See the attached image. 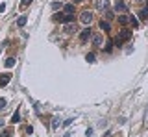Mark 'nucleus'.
<instances>
[{"label":"nucleus","instance_id":"obj_1","mask_svg":"<svg viewBox=\"0 0 148 137\" xmlns=\"http://www.w3.org/2000/svg\"><path fill=\"white\" fill-rule=\"evenodd\" d=\"M54 19L67 24V22H74V15H69V13H58V15H56Z\"/></svg>","mask_w":148,"mask_h":137},{"label":"nucleus","instance_id":"obj_2","mask_svg":"<svg viewBox=\"0 0 148 137\" xmlns=\"http://www.w3.org/2000/svg\"><path fill=\"white\" fill-rule=\"evenodd\" d=\"M80 21H82L85 26H89L91 22H92V13H91V11H87V10H85V11H82V13H80Z\"/></svg>","mask_w":148,"mask_h":137},{"label":"nucleus","instance_id":"obj_3","mask_svg":"<svg viewBox=\"0 0 148 137\" xmlns=\"http://www.w3.org/2000/svg\"><path fill=\"white\" fill-rule=\"evenodd\" d=\"M130 37H132V32H130V30H122V32H120V35H119L117 39H115V43H117V45H120L122 41H128Z\"/></svg>","mask_w":148,"mask_h":137},{"label":"nucleus","instance_id":"obj_4","mask_svg":"<svg viewBox=\"0 0 148 137\" xmlns=\"http://www.w3.org/2000/svg\"><path fill=\"white\" fill-rule=\"evenodd\" d=\"M95 8L100 11H106L109 8V0H95Z\"/></svg>","mask_w":148,"mask_h":137},{"label":"nucleus","instance_id":"obj_5","mask_svg":"<svg viewBox=\"0 0 148 137\" xmlns=\"http://www.w3.org/2000/svg\"><path fill=\"white\" fill-rule=\"evenodd\" d=\"M128 6L124 0H115V11H126Z\"/></svg>","mask_w":148,"mask_h":137},{"label":"nucleus","instance_id":"obj_6","mask_svg":"<svg viewBox=\"0 0 148 137\" xmlns=\"http://www.w3.org/2000/svg\"><path fill=\"white\" fill-rule=\"evenodd\" d=\"M91 35H92V34H91V30H89V28H85V30H83V32H82V34H80V39L83 41V43H85V41H87V39H89V37H91Z\"/></svg>","mask_w":148,"mask_h":137},{"label":"nucleus","instance_id":"obj_7","mask_svg":"<svg viewBox=\"0 0 148 137\" xmlns=\"http://www.w3.org/2000/svg\"><path fill=\"white\" fill-rule=\"evenodd\" d=\"M91 37H92L95 47H102V35H100V34H95V35H91Z\"/></svg>","mask_w":148,"mask_h":137},{"label":"nucleus","instance_id":"obj_8","mask_svg":"<svg viewBox=\"0 0 148 137\" xmlns=\"http://www.w3.org/2000/svg\"><path fill=\"white\" fill-rule=\"evenodd\" d=\"M74 32H76V26H74L72 22H67V24H65V34H74Z\"/></svg>","mask_w":148,"mask_h":137},{"label":"nucleus","instance_id":"obj_9","mask_svg":"<svg viewBox=\"0 0 148 137\" xmlns=\"http://www.w3.org/2000/svg\"><path fill=\"white\" fill-rule=\"evenodd\" d=\"M63 11L69 13V15H74V4H65V6H63Z\"/></svg>","mask_w":148,"mask_h":137},{"label":"nucleus","instance_id":"obj_10","mask_svg":"<svg viewBox=\"0 0 148 137\" xmlns=\"http://www.w3.org/2000/svg\"><path fill=\"white\" fill-rule=\"evenodd\" d=\"M100 30H104V32H109V30H111V26H109V22H108V21H104V19H102V21H100Z\"/></svg>","mask_w":148,"mask_h":137},{"label":"nucleus","instance_id":"obj_11","mask_svg":"<svg viewBox=\"0 0 148 137\" xmlns=\"http://www.w3.org/2000/svg\"><path fill=\"white\" fill-rule=\"evenodd\" d=\"M9 80H11V74H2V78H0V87H2V85H6Z\"/></svg>","mask_w":148,"mask_h":137},{"label":"nucleus","instance_id":"obj_12","mask_svg":"<svg viewBox=\"0 0 148 137\" xmlns=\"http://www.w3.org/2000/svg\"><path fill=\"white\" fill-rule=\"evenodd\" d=\"M26 21H28L26 17H24V15H21V17H18V19H17V26H18V28H22V26L26 24Z\"/></svg>","mask_w":148,"mask_h":137},{"label":"nucleus","instance_id":"obj_13","mask_svg":"<svg viewBox=\"0 0 148 137\" xmlns=\"http://www.w3.org/2000/svg\"><path fill=\"white\" fill-rule=\"evenodd\" d=\"M130 22H132L133 28H139V19H137L135 15H130Z\"/></svg>","mask_w":148,"mask_h":137},{"label":"nucleus","instance_id":"obj_14","mask_svg":"<svg viewBox=\"0 0 148 137\" xmlns=\"http://www.w3.org/2000/svg\"><path fill=\"white\" fill-rule=\"evenodd\" d=\"M119 22H120V24H128V22H130V17L128 15H119Z\"/></svg>","mask_w":148,"mask_h":137},{"label":"nucleus","instance_id":"obj_15","mask_svg":"<svg viewBox=\"0 0 148 137\" xmlns=\"http://www.w3.org/2000/svg\"><path fill=\"white\" fill-rule=\"evenodd\" d=\"M11 122H13V124H15V122H21V113H18V111H15V113H13V117H11Z\"/></svg>","mask_w":148,"mask_h":137},{"label":"nucleus","instance_id":"obj_16","mask_svg":"<svg viewBox=\"0 0 148 137\" xmlns=\"http://www.w3.org/2000/svg\"><path fill=\"white\" fill-rule=\"evenodd\" d=\"M139 17H141V21H148V10L139 11Z\"/></svg>","mask_w":148,"mask_h":137},{"label":"nucleus","instance_id":"obj_17","mask_svg":"<svg viewBox=\"0 0 148 137\" xmlns=\"http://www.w3.org/2000/svg\"><path fill=\"white\" fill-rule=\"evenodd\" d=\"M13 65H15V58H8V59H6V67L11 68Z\"/></svg>","mask_w":148,"mask_h":137},{"label":"nucleus","instance_id":"obj_18","mask_svg":"<svg viewBox=\"0 0 148 137\" xmlns=\"http://www.w3.org/2000/svg\"><path fill=\"white\" fill-rule=\"evenodd\" d=\"M85 59H87V63H95V61H96L95 54H87V56H85Z\"/></svg>","mask_w":148,"mask_h":137},{"label":"nucleus","instance_id":"obj_19","mask_svg":"<svg viewBox=\"0 0 148 137\" xmlns=\"http://www.w3.org/2000/svg\"><path fill=\"white\" fill-rule=\"evenodd\" d=\"M113 11H109V10H106V21H111V19H113Z\"/></svg>","mask_w":148,"mask_h":137},{"label":"nucleus","instance_id":"obj_20","mask_svg":"<svg viewBox=\"0 0 148 137\" xmlns=\"http://www.w3.org/2000/svg\"><path fill=\"white\" fill-rule=\"evenodd\" d=\"M32 2H34V0H22V2H21V8H28Z\"/></svg>","mask_w":148,"mask_h":137},{"label":"nucleus","instance_id":"obj_21","mask_svg":"<svg viewBox=\"0 0 148 137\" xmlns=\"http://www.w3.org/2000/svg\"><path fill=\"white\" fill-rule=\"evenodd\" d=\"M4 108H6V100H4V98H0V111H2Z\"/></svg>","mask_w":148,"mask_h":137},{"label":"nucleus","instance_id":"obj_22","mask_svg":"<svg viewBox=\"0 0 148 137\" xmlns=\"http://www.w3.org/2000/svg\"><path fill=\"white\" fill-rule=\"evenodd\" d=\"M58 8H61V2H54L52 4V10H58Z\"/></svg>","mask_w":148,"mask_h":137},{"label":"nucleus","instance_id":"obj_23","mask_svg":"<svg viewBox=\"0 0 148 137\" xmlns=\"http://www.w3.org/2000/svg\"><path fill=\"white\" fill-rule=\"evenodd\" d=\"M52 126H54V128L59 126V121H58V119H54V121H52Z\"/></svg>","mask_w":148,"mask_h":137},{"label":"nucleus","instance_id":"obj_24","mask_svg":"<svg viewBox=\"0 0 148 137\" xmlns=\"http://www.w3.org/2000/svg\"><path fill=\"white\" fill-rule=\"evenodd\" d=\"M85 134H87V137H91V135H92V128H87V132H85Z\"/></svg>","mask_w":148,"mask_h":137},{"label":"nucleus","instance_id":"obj_25","mask_svg":"<svg viewBox=\"0 0 148 137\" xmlns=\"http://www.w3.org/2000/svg\"><path fill=\"white\" fill-rule=\"evenodd\" d=\"M6 11V4H0V13H4Z\"/></svg>","mask_w":148,"mask_h":137},{"label":"nucleus","instance_id":"obj_26","mask_svg":"<svg viewBox=\"0 0 148 137\" xmlns=\"http://www.w3.org/2000/svg\"><path fill=\"white\" fill-rule=\"evenodd\" d=\"M2 137H9V132L6 130V132H2Z\"/></svg>","mask_w":148,"mask_h":137},{"label":"nucleus","instance_id":"obj_27","mask_svg":"<svg viewBox=\"0 0 148 137\" xmlns=\"http://www.w3.org/2000/svg\"><path fill=\"white\" fill-rule=\"evenodd\" d=\"M74 2H83V0H74Z\"/></svg>","mask_w":148,"mask_h":137},{"label":"nucleus","instance_id":"obj_28","mask_svg":"<svg viewBox=\"0 0 148 137\" xmlns=\"http://www.w3.org/2000/svg\"><path fill=\"white\" fill-rule=\"evenodd\" d=\"M137 2H145V0H137Z\"/></svg>","mask_w":148,"mask_h":137}]
</instances>
